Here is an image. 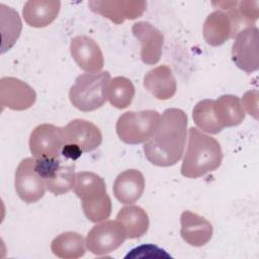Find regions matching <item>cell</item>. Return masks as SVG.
Segmentation results:
<instances>
[{
  "instance_id": "5bb4252c",
  "label": "cell",
  "mask_w": 259,
  "mask_h": 259,
  "mask_svg": "<svg viewBox=\"0 0 259 259\" xmlns=\"http://www.w3.org/2000/svg\"><path fill=\"white\" fill-rule=\"evenodd\" d=\"M65 145L77 146L82 152H91L97 149L102 142L100 130L86 119H73L63 127Z\"/></svg>"
},
{
  "instance_id": "9c48e42d",
  "label": "cell",
  "mask_w": 259,
  "mask_h": 259,
  "mask_svg": "<svg viewBox=\"0 0 259 259\" xmlns=\"http://www.w3.org/2000/svg\"><path fill=\"white\" fill-rule=\"evenodd\" d=\"M35 159L25 158L17 166L14 185L19 198L26 203L38 201L46 192V183L35 171Z\"/></svg>"
},
{
  "instance_id": "2e32d148",
  "label": "cell",
  "mask_w": 259,
  "mask_h": 259,
  "mask_svg": "<svg viewBox=\"0 0 259 259\" xmlns=\"http://www.w3.org/2000/svg\"><path fill=\"white\" fill-rule=\"evenodd\" d=\"M180 223V235L187 244L201 247L210 241L213 230L205 218L190 210H184L181 213Z\"/></svg>"
},
{
  "instance_id": "277c9868",
  "label": "cell",
  "mask_w": 259,
  "mask_h": 259,
  "mask_svg": "<svg viewBox=\"0 0 259 259\" xmlns=\"http://www.w3.org/2000/svg\"><path fill=\"white\" fill-rule=\"evenodd\" d=\"M110 80V74L107 71L79 75L69 91L71 103L84 112L100 108L107 100Z\"/></svg>"
},
{
  "instance_id": "484cf974",
  "label": "cell",
  "mask_w": 259,
  "mask_h": 259,
  "mask_svg": "<svg viewBox=\"0 0 259 259\" xmlns=\"http://www.w3.org/2000/svg\"><path fill=\"white\" fill-rule=\"evenodd\" d=\"M135 97V87L132 81L125 77L117 76L110 80L107 91L109 103L118 109L126 108Z\"/></svg>"
},
{
  "instance_id": "4fadbf2b",
  "label": "cell",
  "mask_w": 259,
  "mask_h": 259,
  "mask_svg": "<svg viewBox=\"0 0 259 259\" xmlns=\"http://www.w3.org/2000/svg\"><path fill=\"white\" fill-rule=\"evenodd\" d=\"M70 52L78 67L87 73H99L103 68L104 59L101 49L90 36H75L71 40Z\"/></svg>"
},
{
  "instance_id": "52a82bcc",
  "label": "cell",
  "mask_w": 259,
  "mask_h": 259,
  "mask_svg": "<svg viewBox=\"0 0 259 259\" xmlns=\"http://www.w3.org/2000/svg\"><path fill=\"white\" fill-rule=\"evenodd\" d=\"M127 239L122 224L115 221H105L95 225L86 237V247L94 255L100 256L113 252Z\"/></svg>"
},
{
  "instance_id": "8fae6325",
  "label": "cell",
  "mask_w": 259,
  "mask_h": 259,
  "mask_svg": "<svg viewBox=\"0 0 259 259\" xmlns=\"http://www.w3.org/2000/svg\"><path fill=\"white\" fill-rule=\"evenodd\" d=\"M89 8L108 18L115 24H121L124 20L136 19L143 15L147 8V2L143 0H113V1H89Z\"/></svg>"
},
{
  "instance_id": "8992f818",
  "label": "cell",
  "mask_w": 259,
  "mask_h": 259,
  "mask_svg": "<svg viewBox=\"0 0 259 259\" xmlns=\"http://www.w3.org/2000/svg\"><path fill=\"white\" fill-rule=\"evenodd\" d=\"M34 168L50 192L61 195L73 189L76 177L75 165L69 163L68 159L61 157L35 159Z\"/></svg>"
},
{
  "instance_id": "ffe728a7",
  "label": "cell",
  "mask_w": 259,
  "mask_h": 259,
  "mask_svg": "<svg viewBox=\"0 0 259 259\" xmlns=\"http://www.w3.org/2000/svg\"><path fill=\"white\" fill-rule=\"evenodd\" d=\"M61 2L57 0H29L22 9L24 21L32 27H45L58 16Z\"/></svg>"
},
{
  "instance_id": "83f0119b",
  "label": "cell",
  "mask_w": 259,
  "mask_h": 259,
  "mask_svg": "<svg viewBox=\"0 0 259 259\" xmlns=\"http://www.w3.org/2000/svg\"><path fill=\"white\" fill-rule=\"evenodd\" d=\"M242 106L255 119L258 118V91L250 90L246 92L242 98Z\"/></svg>"
},
{
  "instance_id": "4316f807",
  "label": "cell",
  "mask_w": 259,
  "mask_h": 259,
  "mask_svg": "<svg viewBox=\"0 0 259 259\" xmlns=\"http://www.w3.org/2000/svg\"><path fill=\"white\" fill-rule=\"evenodd\" d=\"M128 257L130 258H136V257H167L169 258L170 255L156 245L147 244V245H141L133 249L131 253H128L125 256V258H128Z\"/></svg>"
},
{
  "instance_id": "9a60e30c",
  "label": "cell",
  "mask_w": 259,
  "mask_h": 259,
  "mask_svg": "<svg viewBox=\"0 0 259 259\" xmlns=\"http://www.w3.org/2000/svg\"><path fill=\"white\" fill-rule=\"evenodd\" d=\"M132 32L141 44V59L146 65L157 64L162 56L164 36L153 24L139 21L132 26Z\"/></svg>"
},
{
  "instance_id": "44dd1931",
  "label": "cell",
  "mask_w": 259,
  "mask_h": 259,
  "mask_svg": "<svg viewBox=\"0 0 259 259\" xmlns=\"http://www.w3.org/2000/svg\"><path fill=\"white\" fill-rule=\"evenodd\" d=\"M214 111L224 128L239 125L245 118V110L240 98L231 94L222 95L214 100Z\"/></svg>"
},
{
  "instance_id": "ba28073f",
  "label": "cell",
  "mask_w": 259,
  "mask_h": 259,
  "mask_svg": "<svg viewBox=\"0 0 259 259\" xmlns=\"http://www.w3.org/2000/svg\"><path fill=\"white\" fill-rule=\"evenodd\" d=\"M65 146L63 127L42 123L33 128L29 137V150L34 159L59 158Z\"/></svg>"
},
{
  "instance_id": "7402d4cb",
  "label": "cell",
  "mask_w": 259,
  "mask_h": 259,
  "mask_svg": "<svg viewBox=\"0 0 259 259\" xmlns=\"http://www.w3.org/2000/svg\"><path fill=\"white\" fill-rule=\"evenodd\" d=\"M116 220L125 229L127 239H137L144 236L150 225L148 213L139 205L123 206L117 213Z\"/></svg>"
},
{
  "instance_id": "d4e9b609",
  "label": "cell",
  "mask_w": 259,
  "mask_h": 259,
  "mask_svg": "<svg viewBox=\"0 0 259 259\" xmlns=\"http://www.w3.org/2000/svg\"><path fill=\"white\" fill-rule=\"evenodd\" d=\"M192 118L197 127L211 135L219 134L224 128L217 118L214 100L212 99H203L197 102L192 111Z\"/></svg>"
},
{
  "instance_id": "3957f363",
  "label": "cell",
  "mask_w": 259,
  "mask_h": 259,
  "mask_svg": "<svg viewBox=\"0 0 259 259\" xmlns=\"http://www.w3.org/2000/svg\"><path fill=\"white\" fill-rule=\"evenodd\" d=\"M73 189L82 200L84 214L90 222L98 223L109 218L112 208L111 199L101 176L90 171L78 172Z\"/></svg>"
},
{
  "instance_id": "603a6c76",
  "label": "cell",
  "mask_w": 259,
  "mask_h": 259,
  "mask_svg": "<svg viewBox=\"0 0 259 259\" xmlns=\"http://www.w3.org/2000/svg\"><path fill=\"white\" fill-rule=\"evenodd\" d=\"M86 242L76 232H65L57 236L51 244L52 252L59 258L77 259L85 254Z\"/></svg>"
},
{
  "instance_id": "7a4b0ae2",
  "label": "cell",
  "mask_w": 259,
  "mask_h": 259,
  "mask_svg": "<svg viewBox=\"0 0 259 259\" xmlns=\"http://www.w3.org/2000/svg\"><path fill=\"white\" fill-rule=\"evenodd\" d=\"M223 161L220 143L196 127L189 128L188 146L181 165V174L187 178H199L217 170Z\"/></svg>"
},
{
  "instance_id": "6da1fadb",
  "label": "cell",
  "mask_w": 259,
  "mask_h": 259,
  "mask_svg": "<svg viewBox=\"0 0 259 259\" xmlns=\"http://www.w3.org/2000/svg\"><path fill=\"white\" fill-rule=\"evenodd\" d=\"M187 115L179 108H168L160 116L154 135L144 144V153L150 163L170 167L182 158L186 136Z\"/></svg>"
},
{
  "instance_id": "d6986e66",
  "label": "cell",
  "mask_w": 259,
  "mask_h": 259,
  "mask_svg": "<svg viewBox=\"0 0 259 259\" xmlns=\"http://www.w3.org/2000/svg\"><path fill=\"white\" fill-rule=\"evenodd\" d=\"M202 34L206 44L212 47H219L236 35L230 16L222 10H214L206 17Z\"/></svg>"
},
{
  "instance_id": "cb8c5ba5",
  "label": "cell",
  "mask_w": 259,
  "mask_h": 259,
  "mask_svg": "<svg viewBox=\"0 0 259 259\" xmlns=\"http://www.w3.org/2000/svg\"><path fill=\"white\" fill-rule=\"evenodd\" d=\"M0 13L2 32L1 54H4L17 41L22 29V23L18 13L13 8L2 3L0 4Z\"/></svg>"
},
{
  "instance_id": "5b68a950",
  "label": "cell",
  "mask_w": 259,
  "mask_h": 259,
  "mask_svg": "<svg viewBox=\"0 0 259 259\" xmlns=\"http://www.w3.org/2000/svg\"><path fill=\"white\" fill-rule=\"evenodd\" d=\"M160 116V113L153 109L126 111L116 121V134L119 140L125 144L138 145L145 143L154 135Z\"/></svg>"
},
{
  "instance_id": "e0dca14e",
  "label": "cell",
  "mask_w": 259,
  "mask_h": 259,
  "mask_svg": "<svg viewBox=\"0 0 259 259\" xmlns=\"http://www.w3.org/2000/svg\"><path fill=\"white\" fill-rule=\"evenodd\" d=\"M112 190L119 202L132 204L140 199L145 190L144 175L137 169L124 170L116 176Z\"/></svg>"
},
{
  "instance_id": "ac0fdd59",
  "label": "cell",
  "mask_w": 259,
  "mask_h": 259,
  "mask_svg": "<svg viewBox=\"0 0 259 259\" xmlns=\"http://www.w3.org/2000/svg\"><path fill=\"white\" fill-rule=\"evenodd\" d=\"M144 87L157 99L168 100L177 90L176 80L172 70L166 65H160L150 70L144 77Z\"/></svg>"
},
{
  "instance_id": "7c38bea8",
  "label": "cell",
  "mask_w": 259,
  "mask_h": 259,
  "mask_svg": "<svg viewBox=\"0 0 259 259\" xmlns=\"http://www.w3.org/2000/svg\"><path fill=\"white\" fill-rule=\"evenodd\" d=\"M36 100V93L27 83L15 77H2L0 80V103L3 108L25 110Z\"/></svg>"
},
{
  "instance_id": "30bf717a",
  "label": "cell",
  "mask_w": 259,
  "mask_h": 259,
  "mask_svg": "<svg viewBox=\"0 0 259 259\" xmlns=\"http://www.w3.org/2000/svg\"><path fill=\"white\" fill-rule=\"evenodd\" d=\"M232 59L238 68L252 73L259 68L258 28L249 26L240 30L232 47Z\"/></svg>"
}]
</instances>
